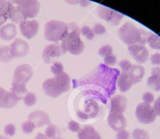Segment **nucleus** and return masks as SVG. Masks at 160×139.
<instances>
[{
	"instance_id": "nucleus-2",
	"label": "nucleus",
	"mask_w": 160,
	"mask_h": 139,
	"mask_svg": "<svg viewBox=\"0 0 160 139\" xmlns=\"http://www.w3.org/2000/svg\"><path fill=\"white\" fill-rule=\"evenodd\" d=\"M68 25L61 21H49L44 26V38L52 42L62 41L68 34Z\"/></svg>"
},
{
	"instance_id": "nucleus-17",
	"label": "nucleus",
	"mask_w": 160,
	"mask_h": 139,
	"mask_svg": "<svg viewBox=\"0 0 160 139\" xmlns=\"http://www.w3.org/2000/svg\"><path fill=\"white\" fill-rule=\"evenodd\" d=\"M129 52L130 55H132L135 59L141 63H143L146 61L148 57V51L142 45H130L129 46Z\"/></svg>"
},
{
	"instance_id": "nucleus-12",
	"label": "nucleus",
	"mask_w": 160,
	"mask_h": 139,
	"mask_svg": "<svg viewBox=\"0 0 160 139\" xmlns=\"http://www.w3.org/2000/svg\"><path fill=\"white\" fill-rule=\"evenodd\" d=\"M108 124L112 130L115 132H120L125 130L127 127V120L123 114L111 113L108 117Z\"/></svg>"
},
{
	"instance_id": "nucleus-29",
	"label": "nucleus",
	"mask_w": 160,
	"mask_h": 139,
	"mask_svg": "<svg viewBox=\"0 0 160 139\" xmlns=\"http://www.w3.org/2000/svg\"><path fill=\"white\" fill-rule=\"evenodd\" d=\"M51 72L53 75L59 74L64 72V66L61 62H54L51 67Z\"/></svg>"
},
{
	"instance_id": "nucleus-43",
	"label": "nucleus",
	"mask_w": 160,
	"mask_h": 139,
	"mask_svg": "<svg viewBox=\"0 0 160 139\" xmlns=\"http://www.w3.org/2000/svg\"><path fill=\"white\" fill-rule=\"evenodd\" d=\"M0 139H9L8 136H0Z\"/></svg>"
},
{
	"instance_id": "nucleus-10",
	"label": "nucleus",
	"mask_w": 160,
	"mask_h": 139,
	"mask_svg": "<svg viewBox=\"0 0 160 139\" xmlns=\"http://www.w3.org/2000/svg\"><path fill=\"white\" fill-rule=\"evenodd\" d=\"M120 36H121V39L128 44H131L140 40L139 31L134 26H131L129 24H127L121 28Z\"/></svg>"
},
{
	"instance_id": "nucleus-39",
	"label": "nucleus",
	"mask_w": 160,
	"mask_h": 139,
	"mask_svg": "<svg viewBox=\"0 0 160 139\" xmlns=\"http://www.w3.org/2000/svg\"><path fill=\"white\" fill-rule=\"evenodd\" d=\"M94 33L97 35H102L106 32V29L104 28V26H102L101 24H96L94 27Z\"/></svg>"
},
{
	"instance_id": "nucleus-35",
	"label": "nucleus",
	"mask_w": 160,
	"mask_h": 139,
	"mask_svg": "<svg viewBox=\"0 0 160 139\" xmlns=\"http://www.w3.org/2000/svg\"><path fill=\"white\" fill-rule=\"evenodd\" d=\"M68 129L71 131V132H73V133H79L80 132V130H81V127H80V124L78 123V122H76V121H74V120H70L69 122H68Z\"/></svg>"
},
{
	"instance_id": "nucleus-45",
	"label": "nucleus",
	"mask_w": 160,
	"mask_h": 139,
	"mask_svg": "<svg viewBox=\"0 0 160 139\" xmlns=\"http://www.w3.org/2000/svg\"><path fill=\"white\" fill-rule=\"evenodd\" d=\"M54 139H62L61 137H56V138H54Z\"/></svg>"
},
{
	"instance_id": "nucleus-38",
	"label": "nucleus",
	"mask_w": 160,
	"mask_h": 139,
	"mask_svg": "<svg viewBox=\"0 0 160 139\" xmlns=\"http://www.w3.org/2000/svg\"><path fill=\"white\" fill-rule=\"evenodd\" d=\"M129 137H130V134L126 130L117 132L116 139H129Z\"/></svg>"
},
{
	"instance_id": "nucleus-40",
	"label": "nucleus",
	"mask_w": 160,
	"mask_h": 139,
	"mask_svg": "<svg viewBox=\"0 0 160 139\" xmlns=\"http://www.w3.org/2000/svg\"><path fill=\"white\" fill-rule=\"evenodd\" d=\"M154 109H155V111H156V113H157V115L158 116H159L160 117V96L155 101V103H154Z\"/></svg>"
},
{
	"instance_id": "nucleus-18",
	"label": "nucleus",
	"mask_w": 160,
	"mask_h": 139,
	"mask_svg": "<svg viewBox=\"0 0 160 139\" xmlns=\"http://www.w3.org/2000/svg\"><path fill=\"white\" fill-rule=\"evenodd\" d=\"M79 139H102L99 133L92 126L87 125L80 130L78 133Z\"/></svg>"
},
{
	"instance_id": "nucleus-5",
	"label": "nucleus",
	"mask_w": 160,
	"mask_h": 139,
	"mask_svg": "<svg viewBox=\"0 0 160 139\" xmlns=\"http://www.w3.org/2000/svg\"><path fill=\"white\" fill-rule=\"evenodd\" d=\"M136 117L137 120L142 124H150L153 123L157 120V113L154 107L151 104L141 103L138 104L136 108Z\"/></svg>"
},
{
	"instance_id": "nucleus-34",
	"label": "nucleus",
	"mask_w": 160,
	"mask_h": 139,
	"mask_svg": "<svg viewBox=\"0 0 160 139\" xmlns=\"http://www.w3.org/2000/svg\"><path fill=\"white\" fill-rule=\"evenodd\" d=\"M142 100H143V103L148 104H151L152 103H154L155 97H154L153 93H151V92H145L142 95Z\"/></svg>"
},
{
	"instance_id": "nucleus-21",
	"label": "nucleus",
	"mask_w": 160,
	"mask_h": 139,
	"mask_svg": "<svg viewBox=\"0 0 160 139\" xmlns=\"http://www.w3.org/2000/svg\"><path fill=\"white\" fill-rule=\"evenodd\" d=\"M128 74L129 75V77L131 78L133 84H137L139 82L142 81V79L143 78L144 75V69L142 66H138V65H134L131 67V69L129 70V72H128Z\"/></svg>"
},
{
	"instance_id": "nucleus-7",
	"label": "nucleus",
	"mask_w": 160,
	"mask_h": 139,
	"mask_svg": "<svg viewBox=\"0 0 160 139\" xmlns=\"http://www.w3.org/2000/svg\"><path fill=\"white\" fill-rule=\"evenodd\" d=\"M22 97H19L12 91L6 90L0 87V108L10 109L13 108L20 102Z\"/></svg>"
},
{
	"instance_id": "nucleus-33",
	"label": "nucleus",
	"mask_w": 160,
	"mask_h": 139,
	"mask_svg": "<svg viewBox=\"0 0 160 139\" xmlns=\"http://www.w3.org/2000/svg\"><path fill=\"white\" fill-rule=\"evenodd\" d=\"M149 43L151 44V47L152 48H155V49H160V39H158V37L156 36H152V38H150L148 40Z\"/></svg>"
},
{
	"instance_id": "nucleus-13",
	"label": "nucleus",
	"mask_w": 160,
	"mask_h": 139,
	"mask_svg": "<svg viewBox=\"0 0 160 139\" xmlns=\"http://www.w3.org/2000/svg\"><path fill=\"white\" fill-rule=\"evenodd\" d=\"M64 53L62 48L58 44H49L42 51V58L46 63L52 62L54 58L59 57Z\"/></svg>"
},
{
	"instance_id": "nucleus-19",
	"label": "nucleus",
	"mask_w": 160,
	"mask_h": 139,
	"mask_svg": "<svg viewBox=\"0 0 160 139\" xmlns=\"http://www.w3.org/2000/svg\"><path fill=\"white\" fill-rule=\"evenodd\" d=\"M133 85L134 84H133L131 78L129 77V75L128 74V72H123L119 75L118 80H117V86L121 92L128 91L132 88Z\"/></svg>"
},
{
	"instance_id": "nucleus-30",
	"label": "nucleus",
	"mask_w": 160,
	"mask_h": 139,
	"mask_svg": "<svg viewBox=\"0 0 160 139\" xmlns=\"http://www.w3.org/2000/svg\"><path fill=\"white\" fill-rule=\"evenodd\" d=\"M15 133H16V128L15 126L12 124V123H9V124H7L5 127H4V134L8 136H15Z\"/></svg>"
},
{
	"instance_id": "nucleus-16",
	"label": "nucleus",
	"mask_w": 160,
	"mask_h": 139,
	"mask_svg": "<svg viewBox=\"0 0 160 139\" xmlns=\"http://www.w3.org/2000/svg\"><path fill=\"white\" fill-rule=\"evenodd\" d=\"M13 8L14 6L10 2L0 0V25L4 24L10 18Z\"/></svg>"
},
{
	"instance_id": "nucleus-14",
	"label": "nucleus",
	"mask_w": 160,
	"mask_h": 139,
	"mask_svg": "<svg viewBox=\"0 0 160 139\" xmlns=\"http://www.w3.org/2000/svg\"><path fill=\"white\" fill-rule=\"evenodd\" d=\"M128 105V100L123 95H115L111 100V113L123 114Z\"/></svg>"
},
{
	"instance_id": "nucleus-28",
	"label": "nucleus",
	"mask_w": 160,
	"mask_h": 139,
	"mask_svg": "<svg viewBox=\"0 0 160 139\" xmlns=\"http://www.w3.org/2000/svg\"><path fill=\"white\" fill-rule=\"evenodd\" d=\"M36 126L29 120H26L24 121L22 124V131L25 134V135H30L34 132Z\"/></svg>"
},
{
	"instance_id": "nucleus-41",
	"label": "nucleus",
	"mask_w": 160,
	"mask_h": 139,
	"mask_svg": "<svg viewBox=\"0 0 160 139\" xmlns=\"http://www.w3.org/2000/svg\"><path fill=\"white\" fill-rule=\"evenodd\" d=\"M151 60H152V63H153V64H156V65H158V64H160V55L159 54L154 55V56L151 57Z\"/></svg>"
},
{
	"instance_id": "nucleus-44",
	"label": "nucleus",
	"mask_w": 160,
	"mask_h": 139,
	"mask_svg": "<svg viewBox=\"0 0 160 139\" xmlns=\"http://www.w3.org/2000/svg\"><path fill=\"white\" fill-rule=\"evenodd\" d=\"M7 1H8V2H10V3H11V2H12L13 0H7Z\"/></svg>"
},
{
	"instance_id": "nucleus-25",
	"label": "nucleus",
	"mask_w": 160,
	"mask_h": 139,
	"mask_svg": "<svg viewBox=\"0 0 160 139\" xmlns=\"http://www.w3.org/2000/svg\"><path fill=\"white\" fill-rule=\"evenodd\" d=\"M132 138L133 139H150L149 134L147 131L143 129H135L132 133Z\"/></svg>"
},
{
	"instance_id": "nucleus-1",
	"label": "nucleus",
	"mask_w": 160,
	"mask_h": 139,
	"mask_svg": "<svg viewBox=\"0 0 160 139\" xmlns=\"http://www.w3.org/2000/svg\"><path fill=\"white\" fill-rule=\"evenodd\" d=\"M70 76L65 72L45 80L42 84L44 93L50 98H58L62 94L68 92L70 89Z\"/></svg>"
},
{
	"instance_id": "nucleus-26",
	"label": "nucleus",
	"mask_w": 160,
	"mask_h": 139,
	"mask_svg": "<svg viewBox=\"0 0 160 139\" xmlns=\"http://www.w3.org/2000/svg\"><path fill=\"white\" fill-rule=\"evenodd\" d=\"M9 20H11L13 23H22V21H24L25 19L23 18V16L21 14V12L18 10V8L14 6L13 9H12V12H11V15H10V18Z\"/></svg>"
},
{
	"instance_id": "nucleus-23",
	"label": "nucleus",
	"mask_w": 160,
	"mask_h": 139,
	"mask_svg": "<svg viewBox=\"0 0 160 139\" xmlns=\"http://www.w3.org/2000/svg\"><path fill=\"white\" fill-rule=\"evenodd\" d=\"M44 135L49 139H54L56 137H60V130L54 124H49L45 130Z\"/></svg>"
},
{
	"instance_id": "nucleus-22",
	"label": "nucleus",
	"mask_w": 160,
	"mask_h": 139,
	"mask_svg": "<svg viewBox=\"0 0 160 139\" xmlns=\"http://www.w3.org/2000/svg\"><path fill=\"white\" fill-rule=\"evenodd\" d=\"M13 56L10 51V47L4 45L0 46V62L2 63H9L13 59Z\"/></svg>"
},
{
	"instance_id": "nucleus-9",
	"label": "nucleus",
	"mask_w": 160,
	"mask_h": 139,
	"mask_svg": "<svg viewBox=\"0 0 160 139\" xmlns=\"http://www.w3.org/2000/svg\"><path fill=\"white\" fill-rule=\"evenodd\" d=\"M10 51L13 57H24L29 53V45L25 40L15 39L10 44Z\"/></svg>"
},
{
	"instance_id": "nucleus-36",
	"label": "nucleus",
	"mask_w": 160,
	"mask_h": 139,
	"mask_svg": "<svg viewBox=\"0 0 160 139\" xmlns=\"http://www.w3.org/2000/svg\"><path fill=\"white\" fill-rule=\"evenodd\" d=\"M120 67H121L123 72H128L129 70L131 69L132 65L130 64L129 61H128V60H123V61L120 63Z\"/></svg>"
},
{
	"instance_id": "nucleus-4",
	"label": "nucleus",
	"mask_w": 160,
	"mask_h": 139,
	"mask_svg": "<svg viewBox=\"0 0 160 139\" xmlns=\"http://www.w3.org/2000/svg\"><path fill=\"white\" fill-rule=\"evenodd\" d=\"M11 4L17 5L16 8L25 20L36 17L39 12V2L38 0H13Z\"/></svg>"
},
{
	"instance_id": "nucleus-15",
	"label": "nucleus",
	"mask_w": 160,
	"mask_h": 139,
	"mask_svg": "<svg viewBox=\"0 0 160 139\" xmlns=\"http://www.w3.org/2000/svg\"><path fill=\"white\" fill-rule=\"evenodd\" d=\"M17 36V27L15 24L10 23L4 24L0 27V38L3 40H14Z\"/></svg>"
},
{
	"instance_id": "nucleus-8",
	"label": "nucleus",
	"mask_w": 160,
	"mask_h": 139,
	"mask_svg": "<svg viewBox=\"0 0 160 139\" xmlns=\"http://www.w3.org/2000/svg\"><path fill=\"white\" fill-rule=\"evenodd\" d=\"M39 24L36 20H24L19 24V28L23 37L28 40L33 39L38 31Z\"/></svg>"
},
{
	"instance_id": "nucleus-3",
	"label": "nucleus",
	"mask_w": 160,
	"mask_h": 139,
	"mask_svg": "<svg viewBox=\"0 0 160 139\" xmlns=\"http://www.w3.org/2000/svg\"><path fill=\"white\" fill-rule=\"evenodd\" d=\"M60 46L64 54L66 52H68L74 56L81 55L84 51V44L80 38L79 28H75L71 32H69L68 36L62 40Z\"/></svg>"
},
{
	"instance_id": "nucleus-27",
	"label": "nucleus",
	"mask_w": 160,
	"mask_h": 139,
	"mask_svg": "<svg viewBox=\"0 0 160 139\" xmlns=\"http://www.w3.org/2000/svg\"><path fill=\"white\" fill-rule=\"evenodd\" d=\"M23 103L27 107L33 106L37 103V96L32 92H28L23 97Z\"/></svg>"
},
{
	"instance_id": "nucleus-6",
	"label": "nucleus",
	"mask_w": 160,
	"mask_h": 139,
	"mask_svg": "<svg viewBox=\"0 0 160 139\" xmlns=\"http://www.w3.org/2000/svg\"><path fill=\"white\" fill-rule=\"evenodd\" d=\"M34 72L30 65L28 64H22L19 65L13 73V78L11 83H17L26 86V84L31 80L33 77Z\"/></svg>"
},
{
	"instance_id": "nucleus-42",
	"label": "nucleus",
	"mask_w": 160,
	"mask_h": 139,
	"mask_svg": "<svg viewBox=\"0 0 160 139\" xmlns=\"http://www.w3.org/2000/svg\"><path fill=\"white\" fill-rule=\"evenodd\" d=\"M34 139H49L44 134H38L37 136L35 137Z\"/></svg>"
},
{
	"instance_id": "nucleus-32",
	"label": "nucleus",
	"mask_w": 160,
	"mask_h": 139,
	"mask_svg": "<svg viewBox=\"0 0 160 139\" xmlns=\"http://www.w3.org/2000/svg\"><path fill=\"white\" fill-rule=\"evenodd\" d=\"M98 53H99L100 56L106 57V56L112 55V48L110 45H105V46H103V47H101V48L99 49V52H98Z\"/></svg>"
},
{
	"instance_id": "nucleus-11",
	"label": "nucleus",
	"mask_w": 160,
	"mask_h": 139,
	"mask_svg": "<svg viewBox=\"0 0 160 139\" xmlns=\"http://www.w3.org/2000/svg\"><path fill=\"white\" fill-rule=\"evenodd\" d=\"M28 120L31 121L36 127H43L50 124L49 115L42 110H35L28 115Z\"/></svg>"
},
{
	"instance_id": "nucleus-24",
	"label": "nucleus",
	"mask_w": 160,
	"mask_h": 139,
	"mask_svg": "<svg viewBox=\"0 0 160 139\" xmlns=\"http://www.w3.org/2000/svg\"><path fill=\"white\" fill-rule=\"evenodd\" d=\"M11 91L19 97H22V95H25L26 93H28L26 86L17 83H11Z\"/></svg>"
},
{
	"instance_id": "nucleus-37",
	"label": "nucleus",
	"mask_w": 160,
	"mask_h": 139,
	"mask_svg": "<svg viewBox=\"0 0 160 139\" xmlns=\"http://www.w3.org/2000/svg\"><path fill=\"white\" fill-rule=\"evenodd\" d=\"M104 62L106 65H109V66H112L116 63V57L113 56V55H110L108 56H106L104 58Z\"/></svg>"
},
{
	"instance_id": "nucleus-31",
	"label": "nucleus",
	"mask_w": 160,
	"mask_h": 139,
	"mask_svg": "<svg viewBox=\"0 0 160 139\" xmlns=\"http://www.w3.org/2000/svg\"><path fill=\"white\" fill-rule=\"evenodd\" d=\"M81 32H82V34L83 36H85L88 40H93V39H94L95 33H94V31H93L90 27H88V26H86V25H85V26H82Z\"/></svg>"
},
{
	"instance_id": "nucleus-20",
	"label": "nucleus",
	"mask_w": 160,
	"mask_h": 139,
	"mask_svg": "<svg viewBox=\"0 0 160 139\" xmlns=\"http://www.w3.org/2000/svg\"><path fill=\"white\" fill-rule=\"evenodd\" d=\"M148 87L156 91L160 90V67L154 68L152 70V74L147 81Z\"/></svg>"
}]
</instances>
